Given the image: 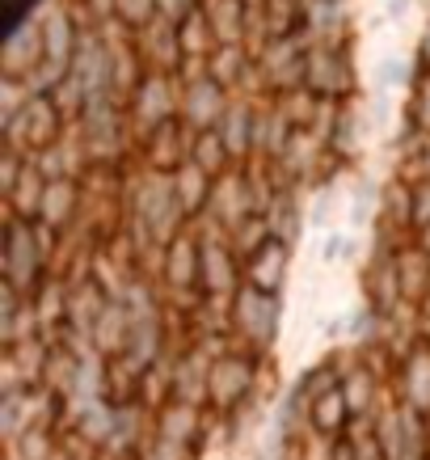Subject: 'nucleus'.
Here are the masks:
<instances>
[{
    "label": "nucleus",
    "mask_w": 430,
    "mask_h": 460,
    "mask_svg": "<svg viewBox=\"0 0 430 460\" xmlns=\"http://www.w3.org/2000/svg\"><path fill=\"white\" fill-rule=\"evenodd\" d=\"M0 241H4L0 245V283L22 296H34L42 283L51 279L59 241L64 237L51 233V228H42V224L4 216V237Z\"/></svg>",
    "instance_id": "obj_1"
},
{
    "label": "nucleus",
    "mask_w": 430,
    "mask_h": 460,
    "mask_svg": "<svg viewBox=\"0 0 430 460\" xmlns=\"http://www.w3.org/2000/svg\"><path fill=\"white\" fill-rule=\"evenodd\" d=\"M266 359H258L245 347H228L211 363V389H207V410L220 419H241L250 414L258 402V385H262Z\"/></svg>",
    "instance_id": "obj_2"
},
{
    "label": "nucleus",
    "mask_w": 430,
    "mask_h": 460,
    "mask_svg": "<svg viewBox=\"0 0 430 460\" xmlns=\"http://www.w3.org/2000/svg\"><path fill=\"white\" fill-rule=\"evenodd\" d=\"M304 89L320 102H355L363 98L355 47L350 42H308Z\"/></svg>",
    "instance_id": "obj_3"
},
{
    "label": "nucleus",
    "mask_w": 430,
    "mask_h": 460,
    "mask_svg": "<svg viewBox=\"0 0 430 460\" xmlns=\"http://www.w3.org/2000/svg\"><path fill=\"white\" fill-rule=\"evenodd\" d=\"M278 325H283V296L258 292V288H241L233 296V342L253 350L258 359H270L278 342Z\"/></svg>",
    "instance_id": "obj_4"
},
{
    "label": "nucleus",
    "mask_w": 430,
    "mask_h": 460,
    "mask_svg": "<svg viewBox=\"0 0 430 460\" xmlns=\"http://www.w3.org/2000/svg\"><path fill=\"white\" fill-rule=\"evenodd\" d=\"M127 119L136 131V144L156 127L181 119V76L178 72H148L127 98Z\"/></svg>",
    "instance_id": "obj_5"
},
{
    "label": "nucleus",
    "mask_w": 430,
    "mask_h": 460,
    "mask_svg": "<svg viewBox=\"0 0 430 460\" xmlns=\"http://www.w3.org/2000/svg\"><path fill=\"white\" fill-rule=\"evenodd\" d=\"M178 76H181V123L190 127L195 136L198 131H215L224 111H228V102H233V93L211 76L203 59L181 64Z\"/></svg>",
    "instance_id": "obj_6"
},
{
    "label": "nucleus",
    "mask_w": 430,
    "mask_h": 460,
    "mask_svg": "<svg viewBox=\"0 0 430 460\" xmlns=\"http://www.w3.org/2000/svg\"><path fill=\"white\" fill-rule=\"evenodd\" d=\"M253 216H262V211H258V199H253L250 173H245V165H236L233 173H224V178L215 181L203 224H207V228H220V233L233 237L236 228H241L245 220H253Z\"/></svg>",
    "instance_id": "obj_7"
},
{
    "label": "nucleus",
    "mask_w": 430,
    "mask_h": 460,
    "mask_svg": "<svg viewBox=\"0 0 430 460\" xmlns=\"http://www.w3.org/2000/svg\"><path fill=\"white\" fill-rule=\"evenodd\" d=\"M190 144H195V131L181 119H173V123L156 127L136 144V161L144 169H153V173H178L190 161Z\"/></svg>",
    "instance_id": "obj_8"
},
{
    "label": "nucleus",
    "mask_w": 430,
    "mask_h": 460,
    "mask_svg": "<svg viewBox=\"0 0 430 460\" xmlns=\"http://www.w3.org/2000/svg\"><path fill=\"white\" fill-rule=\"evenodd\" d=\"M392 397H397V405L430 419V342L426 338H417L414 347L401 355L397 372H392Z\"/></svg>",
    "instance_id": "obj_9"
},
{
    "label": "nucleus",
    "mask_w": 430,
    "mask_h": 460,
    "mask_svg": "<svg viewBox=\"0 0 430 460\" xmlns=\"http://www.w3.org/2000/svg\"><path fill=\"white\" fill-rule=\"evenodd\" d=\"M47 64V47H42V26L39 17L30 13L26 22H17L9 42H4V56H0V76H13V81H30L34 72Z\"/></svg>",
    "instance_id": "obj_10"
},
{
    "label": "nucleus",
    "mask_w": 430,
    "mask_h": 460,
    "mask_svg": "<svg viewBox=\"0 0 430 460\" xmlns=\"http://www.w3.org/2000/svg\"><path fill=\"white\" fill-rule=\"evenodd\" d=\"M258 102L262 98H245V93H233L228 111H224L215 136L224 140V148L233 153L236 165H250L253 161V131H258Z\"/></svg>",
    "instance_id": "obj_11"
},
{
    "label": "nucleus",
    "mask_w": 430,
    "mask_h": 460,
    "mask_svg": "<svg viewBox=\"0 0 430 460\" xmlns=\"http://www.w3.org/2000/svg\"><path fill=\"white\" fill-rule=\"evenodd\" d=\"M292 258H295V250L287 245V241L270 237L262 250L245 258V283L258 288V292L283 296V288H287V279H292Z\"/></svg>",
    "instance_id": "obj_12"
},
{
    "label": "nucleus",
    "mask_w": 430,
    "mask_h": 460,
    "mask_svg": "<svg viewBox=\"0 0 430 460\" xmlns=\"http://www.w3.org/2000/svg\"><path fill=\"white\" fill-rule=\"evenodd\" d=\"M81 216H84V181L56 178L51 186H47L39 224L42 228H51V233H59V237H68V233H76Z\"/></svg>",
    "instance_id": "obj_13"
},
{
    "label": "nucleus",
    "mask_w": 430,
    "mask_h": 460,
    "mask_svg": "<svg viewBox=\"0 0 430 460\" xmlns=\"http://www.w3.org/2000/svg\"><path fill=\"white\" fill-rule=\"evenodd\" d=\"M203 13H207L220 47H250L253 0H203Z\"/></svg>",
    "instance_id": "obj_14"
},
{
    "label": "nucleus",
    "mask_w": 430,
    "mask_h": 460,
    "mask_svg": "<svg viewBox=\"0 0 430 460\" xmlns=\"http://www.w3.org/2000/svg\"><path fill=\"white\" fill-rule=\"evenodd\" d=\"M266 224H270V237L287 241L295 250V241L304 237V228H308V190L283 186L275 195V203H270V211H266Z\"/></svg>",
    "instance_id": "obj_15"
},
{
    "label": "nucleus",
    "mask_w": 430,
    "mask_h": 460,
    "mask_svg": "<svg viewBox=\"0 0 430 460\" xmlns=\"http://www.w3.org/2000/svg\"><path fill=\"white\" fill-rule=\"evenodd\" d=\"M355 410H350V402H347V393L342 389H333V393H325V397H317V402L308 405V419H304V427L308 431H317V435H325V439H347L350 431H355Z\"/></svg>",
    "instance_id": "obj_16"
},
{
    "label": "nucleus",
    "mask_w": 430,
    "mask_h": 460,
    "mask_svg": "<svg viewBox=\"0 0 430 460\" xmlns=\"http://www.w3.org/2000/svg\"><path fill=\"white\" fill-rule=\"evenodd\" d=\"M47 186H51V178H47V173H42L34 161H26L22 178H17L13 186H9V195H4V216H17V220L39 224L42 199H47Z\"/></svg>",
    "instance_id": "obj_17"
},
{
    "label": "nucleus",
    "mask_w": 430,
    "mask_h": 460,
    "mask_svg": "<svg viewBox=\"0 0 430 460\" xmlns=\"http://www.w3.org/2000/svg\"><path fill=\"white\" fill-rule=\"evenodd\" d=\"M173 190H178L181 208H186V216H190V224H203V216H207V203H211V190H215V178H207L198 165H186L173 173Z\"/></svg>",
    "instance_id": "obj_18"
},
{
    "label": "nucleus",
    "mask_w": 430,
    "mask_h": 460,
    "mask_svg": "<svg viewBox=\"0 0 430 460\" xmlns=\"http://www.w3.org/2000/svg\"><path fill=\"white\" fill-rule=\"evenodd\" d=\"M417 81V68L414 59L405 56H380L372 64V89L375 93H389V98H397V93H409Z\"/></svg>",
    "instance_id": "obj_19"
},
{
    "label": "nucleus",
    "mask_w": 430,
    "mask_h": 460,
    "mask_svg": "<svg viewBox=\"0 0 430 460\" xmlns=\"http://www.w3.org/2000/svg\"><path fill=\"white\" fill-rule=\"evenodd\" d=\"M190 165H198L207 178L220 181L224 173H233L236 169V161H233V153L224 148V140L215 136V131H198L195 144H190Z\"/></svg>",
    "instance_id": "obj_20"
},
{
    "label": "nucleus",
    "mask_w": 430,
    "mask_h": 460,
    "mask_svg": "<svg viewBox=\"0 0 430 460\" xmlns=\"http://www.w3.org/2000/svg\"><path fill=\"white\" fill-rule=\"evenodd\" d=\"M317 258H320L325 266L355 262V258H359V233H355V228H347V224H338V228H325V233H320Z\"/></svg>",
    "instance_id": "obj_21"
},
{
    "label": "nucleus",
    "mask_w": 430,
    "mask_h": 460,
    "mask_svg": "<svg viewBox=\"0 0 430 460\" xmlns=\"http://www.w3.org/2000/svg\"><path fill=\"white\" fill-rule=\"evenodd\" d=\"M430 228V178L414 181V237H422Z\"/></svg>",
    "instance_id": "obj_22"
},
{
    "label": "nucleus",
    "mask_w": 430,
    "mask_h": 460,
    "mask_svg": "<svg viewBox=\"0 0 430 460\" xmlns=\"http://www.w3.org/2000/svg\"><path fill=\"white\" fill-rule=\"evenodd\" d=\"M417 9V0H384V22H405V17Z\"/></svg>",
    "instance_id": "obj_23"
},
{
    "label": "nucleus",
    "mask_w": 430,
    "mask_h": 460,
    "mask_svg": "<svg viewBox=\"0 0 430 460\" xmlns=\"http://www.w3.org/2000/svg\"><path fill=\"white\" fill-rule=\"evenodd\" d=\"M417 245H422V250L430 253V228H426V233H422V237H417Z\"/></svg>",
    "instance_id": "obj_24"
}]
</instances>
